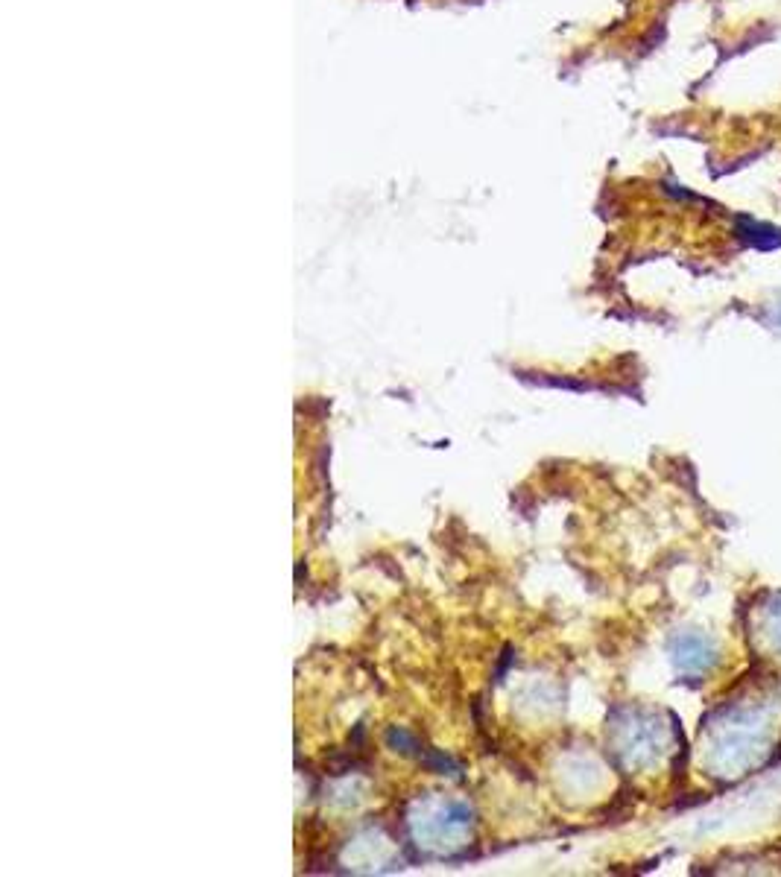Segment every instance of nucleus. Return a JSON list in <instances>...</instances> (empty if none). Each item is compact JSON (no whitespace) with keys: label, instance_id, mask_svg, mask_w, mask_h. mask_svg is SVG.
Listing matches in <instances>:
<instances>
[{"label":"nucleus","instance_id":"nucleus-1","mask_svg":"<svg viewBox=\"0 0 781 877\" xmlns=\"http://www.w3.org/2000/svg\"><path fill=\"white\" fill-rule=\"evenodd\" d=\"M767 743V723L761 714H738L735 720L726 723L723 737L717 740L720 758L726 775H741L743 766L758 761Z\"/></svg>","mask_w":781,"mask_h":877},{"label":"nucleus","instance_id":"nucleus-2","mask_svg":"<svg viewBox=\"0 0 781 877\" xmlns=\"http://www.w3.org/2000/svg\"><path fill=\"white\" fill-rule=\"evenodd\" d=\"M676 664L685 673H703L711 664V644L700 635H685L676 644Z\"/></svg>","mask_w":781,"mask_h":877},{"label":"nucleus","instance_id":"nucleus-3","mask_svg":"<svg viewBox=\"0 0 781 877\" xmlns=\"http://www.w3.org/2000/svg\"><path fill=\"white\" fill-rule=\"evenodd\" d=\"M767 629H770V638L776 641V647H781V600L767 614Z\"/></svg>","mask_w":781,"mask_h":877}]
</instances>
